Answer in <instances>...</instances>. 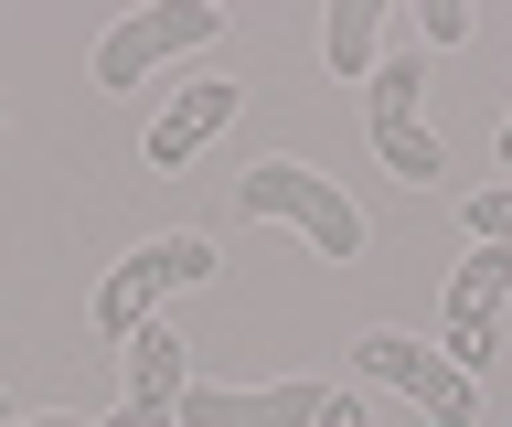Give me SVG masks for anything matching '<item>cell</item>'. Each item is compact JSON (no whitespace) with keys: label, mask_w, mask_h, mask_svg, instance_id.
<instances>
[{"label":"cell","mask_w":512,"mask_h":427,"mask_svg":"<svg viewBox=\"0 0 512 427\" xmlns=\"http://www.w3.org/2000/svg\"><path fill=\"white\" fill-rule=\"evenodd\" d=\"M235 214H246V225H288V235H310L331 267L363 257V214H352V203L331 193L310 161H246V182H235Z\"/></svg>","instance_id":"1"},{"label":"cell","mask_w":512,"mask_h":427,"mask_svg":"<svg viewBox=\"0 0 512 427\" xmlns=\"http://www.w3.org/2000/svg\"><path fill=\"white\" fill-rule=\"evenodd\" d=\"M214 278V246L203 235H150V246H128L118 278L96 289V342H139L150 321H171V299L203 289Z\"/></svg>","instance_id":"2"},{"label":"cell","mask_w":512,"mask_h":427,"mask_svg":"<svg viewBox=\"0 0 512 427\" xmlns=\"http://www.w3.org/2000/svg\"><path fill=\"white\" fill-rule=\"evenodd\" d=\"M363 86H374V150H384V171H395V182H438L448 150H438V129H427V43L374 54Z\"/></svg>","instance_id":"3"},{"label":"cell","mask_w":512,"mask_h":427,"mask_svg":"<svg viewBox=\"0 0 512 427\" xmlns=\"http://www.w3.org/2000/svg\"><path fill=\"white\" fill-rule=\"evenodd\" d=\"M214 33H224L214 0H150V11L107 22V43H96V86H107V97H128V86H150L171 54H203Z\"/></svg>","instance_id":"4"},{"label":"cell","mask_w":512,"mask_h":427,"mask_svg":"<svg viewBox=\"0 0 512 427\" xmlns=\"http://www.w3.org/2000/svg\"><path fill=\"white\" fill-rule=\"evenodd\" d=\"M352 363H363L374 385L416 395V406H427V427H480V385L438 353V342H416V331H363V342H352Z\"/></svg>","instance_id":"5"},{"label":"cell","mask_w":512,"mask_h":427,"mask_svg":"<svg viewBox=\"0 0 512 427\" xmlns=\"http://www.w3.org/2000/svg\"><path fill=\"white\" fill-rule=\"evenodd\" d=\"M502 299H512V246H470V267L448 278V321H438V353L480 385V363L502 353Z\"/></svg>","instance_id":"6"},{"label":"cell","mask_w":512,"mask_h":427,"mask_svg":"<svg viewBox=\"0 0 512 427\" xmlns=\"http://www.w3.org/2000/svg\"><path fill=\"white\" fill-rule=\"evenodd\" d=\"M320 406H331V385H310V374H288V385H182V427H320Z\"/></svg>","instance_id":"7"},{"label":"cell","mask_w":512,"mask_h":427,"mask_svg":"<svg viewBox=\"0 0 512 427\" xmlns=\"http://www.w3.org/2000/svg\"><path fill=\"white\" fill-rule=\"evenodd\" d=\"M235 97H246V86H224V75H192V86H171V107H160L150 139H139V161H150V171H182L192 150H214V139L235 129Z\"/></svg>","instance_id":"8"},{"label":"cell","mask_w":512,"mask_h":427,"mask_svg":"<svg viewBox=\"0 0 512 427\" xmlns=\"http://www.w3.org/2000/svg\"><path fill=\"white\" fill-rule=\"evenodd\" d=\"M182 385H192V342L171 321H150L128 342V395H182Z\"/></svg>","instance_id":"9"},{"label":"cell","mask_w":512,"mask_h":427,"mask_svg":"<svg viewBox=\"0 0 512 427\" xmlns=\"http://www.w3.org/2000/svg\"><path fill=\"white\" fill-rule=\"evenodd\" d=\"M374 0H331V22H320V54H331V75H374Z\"/></svg>","instance_id":"10"},{"label":"cell","mask_w":512,"mask_h":427,"mask_svg":"<svg viewBox=\"0 0 512 427\" xmlns=\"http://www.w3.org/2000/svg\"><path fill=\"white\" fill-rule=\"evenodd\" d=\"M470 246H512V182L470 193Z\"/></svg>","instance_id":"11"},{"label":"cell","mask_w":512,"mask_h":427,"mask_svg":"<svg viewBox=\"0 0 512 427\" xmlns=\"http://www.w3.org/2000/svg\"><path fill=\"white\" fill-rule=\"evenodd\" d=\"M416 43H427V54L470 43V11H459V0H427V11H416Z\"/></svg>","instance_id":"12"},{"label":"cell","mask_w":512,"mask_h":427,"mask_svg":"<svg viewBox=\"0 0 512 427\" xmlns=\"http://www.w3.org/2000/svg\"><path fill=\"white\" fill-rule=\"evenodd\" d=\"M107 427H182V395H118Z\"/></svg>","instance_id":"13"},{"label":"cell","mask_w":512,"mask_h":427,"mask_svg":"<svg viewBox=\"0 0 512 427\" xmlns=\"http://www.w3.org/2000/svg\"><path fill=\"white\" fill-rule=\"evenodd\" d=\"M320 427H374V417H363V406H352V395L331 385V406H320Z\"/></svg>","instance_id":"14"},{"label":"cell","mask_w":512,"mask_h":427,"mask_svg":"<svg viewBox=\"0 0 512 427\" xmlns=\"http://www.w3.org/2000/svg\"><path fill=\"white\" fill-rule=\"evenodd\" d=\"M491 150H502V171H512V118H502V139H491Z\"/></svg>","instance_id":"15"},{"label":"cell","mask_w":512,"mask_h":427,"mask_svg":"<svg viewBox=\"0 0 512 427\" xmlns=\"http://www.w3.org/2000/svg\"><path fill=\"white\" fill-rule=\"evenodd\" d=\"M22 427H86V417H22Z\"/></svg>","instance_id":"16"},{"label":"cell","mask_w":512,"mask_h":427,"mask_svg":"<svg viewBox=\"0 0 512 427\" xmlns=\"http://www.w3.org/2000/svg\"><path fill=\"white\" fill-rule=\"evenodd\" d=\"M0 427H11V395H0Z\"/></svg>","instance_id":"17"}]
</instances>
